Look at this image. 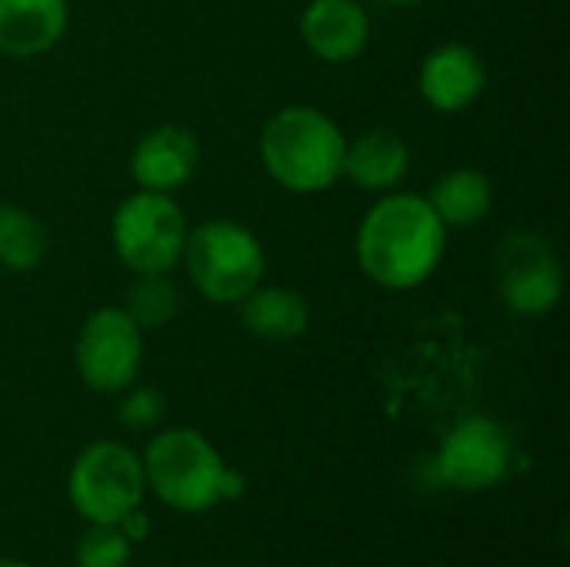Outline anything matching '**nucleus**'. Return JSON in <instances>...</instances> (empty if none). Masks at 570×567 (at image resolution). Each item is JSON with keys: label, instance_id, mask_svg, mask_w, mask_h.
I'll return each mask as SVG.
<instances>
[{"label": "nucleus", "instance_id": "f257e3e1", "mask_svg": "<svg viewBox=\"0 0 570 567\" xmlns=\"http://www.w3.org/2000/svg\"><path fill=\"white\" fill-rule=\"evenodd\" d=\"M448 251V227L438 221L424 194L387 190L364 214L354 241L361 271L387 287L411 291L434 277Z\"/></svg>", "mask_w": 570, "mask_h": 567}, {"label": "nucleus", "instance_id": "f03ea898", "mask_svg": "<svg viewBox=\"0 0 570 567\" xmlns=\"http://www.w3.org/2000/svg\"><path fill=\"white\" fill-rule=\"evenodd\" d=\"M344 130L311 104H287L261 130V164L291 194H321L341 180Z\"/></svg>", "mask_w": 570, "mask_h": 567}, {"label": "nucleus", "instance_id": "7ed1b4c3", "mask_svg": "<svg viewBox=\"0 0 570 567\" xmlns=\"http://www.w3.org/2000/svg\"><path fill=\"white\" fill-rule=\"evenodd\" d=\"M180 264L200 297L237 307L264 281L267 254L250 227L230 217H210L187 231Z\"/></svg>", "mask_w": 570, "mask_h": 567}, {"label": "nucleus", "instance_id": "20e7f679", "mask_svg": "<svg viewBox=\"0 0 570 567\" xmlns=\"http://www.w3.org/2000/svg\"><path fill=\"white\" fill-rule=\"evenodd\" d=\"M187 231L190 224L174 194L140 187L117 204L110 221L114 254L130 274H170L180 264Z\"/></svg>", "mask_w": 570, "mask_h": 567}, {"label": "nucleus", "instance_id": "39448f33", "mask_svg": "<svg viewBox=\"0 0 570 567\" xmlns=\"http://www.w3.org/2000/svg\"><path fill=\"white\" fill-rule=\"evenodd\" d=\"M224 461L194 428L160 431L144 454V478L154 495L177 511H207L220 505Z\"/></svg>", "mask_w": 570, "mask_h": 567}, {"label": "nucleus", "instance_id": "423d86ee", "mask_svg": "<svg viewBox=\"0 0 570 567\" xmlns=\"http://www.w3.org/2000/svg\"><path fill=\"white\" fill-rule=\"evenodd\" d=\"M144 488V461L117 441L83 448L67 478L70 505L90 525H117L127 511L140 508Z\"/></svg>", "mask_w": 570, "mask_h": 567}, {"label": "nucleus", "instance_id": "0eeeda50", "mask_svg": "<svg viewBox=\"0 0 570 567\" xmlns=\"http://www.w3.org/2000/svg\"><path fill=\"white\" fill-rule=\"evenodd\" d=\"M494 281L511 314L541 317L561 304L564 264L548 237L534 231H511L494 251Z\"/></svg>", "mask_w": 570, "mask_h": 567}, {"label": "nucleus", "instance_id": "6e6552de", "mask_svg": "<svg viewBox=\"0 0 570 567\" xmlns=\"http://www.w3.org/2000/svg\"><path fill=\"white\" fill-rule=\"evenodd\" d=\"M73 364L80 381L97 394L127 391L144 364V331L117 304L97 307L77 331Z\"/></svg>", "mask_w": 570, "mask_h": 567}, {"label": "nucleus", "instance_id": "1a4fd4ad", "mask_svg": "<svg viewBox=\"0 0 570 567\" xmlns=\"http://www.w3.org/2000/svg\"><path fill=\"white\" fill-rule=\"evenodd\" d=\"M511 458V434L494 418L474 414L448 431L434 458V475L454 491H488L508 478Z\"/></svg>", "mask_w": 570, "mask_h": 567}, {"label": "nucleus", "instance_id": "9d476101", "mask_svg": "<svg viewBox=\"0 0 570 567\" xmlns=\"http://www.w3.org/2000/svg\"><path fill=\"white\" fill-rule=\"evenodd\" d=\"M200 167V140L184 124H157L130 150V177L140 190L174 194Z\"/></svg>", "mask_w": 570, "mask_h": 567}, {"label": "nucleus", "instance_id": "9b49d317", "mask_svg": "<svg viewBox=\"0 0 570 567\" xmlns=\"http://www.w3.org/2000/svg\"><path fill=\"white\" fill-rule=\"evenodd\" d=\"M484 87H488V67L481 53L461 40L434 47L417 70V90L424 104L438 114L468 110L471 104H478Z\"/></svg>", "mask_w": 570, "mask_h": 567}, {"label": "nucleus", "instance_id": "f8f14e48", "mask_svg": "<svg viewBox=\"0 0 570 567\" xmlns=\"http://www.w3.org/2000/svg\"><path fill=\"white\" fill-rule=\"evenodd\" d=\"M301 40L324 63H351L371 40V17L361 0H311L301 10Z\"/></svg>", "mask_w": 570, "mask_h": 567}, {"label": "nucleus", "instance_id": "ddd939ff", "mask_svg": "<svg viewBox=\"0 0 570 567\" xmlns=\"http://www.w3.org/2000/svg\"><path fill=\"white\" fill-rule=\"evenodd\" d=\"M70 23L67 0H0V53L40 57L53 50Z\"/></svg>", "mask_w": 570, "mask_h": 567}, {"label": "nucleus", "instance_id": "4468645a", "mask_svg": "<svg viewBox=\"0 0 570 567\" xmlns=\"http://www.w3.org/2000/svg\"><path fill=\"white\" fill-rule=\"evenodd\" d=\"M411 170V147L397 130L371 127L357 140H347L344 147V170L351 184H357L367 194H387L404 184Z\"/></svg>", "mask_w": 570, "mask_h": 567}, {"label": "nucleus", "instance_id": "2eb2a0df", "mask_svg": "<svg viewBox=\"0 0 570 567\" xmlns=\"http://www.w3.org/2000/svg\"><path fill=\"white\" fill-rule=\"evenodd\" d=\"M240 324L247 334L271 341V344H287L307 334L311 328V307L307 297L294 287L284 284H257L240 304H237Z\"/></svg>", "mask_w": 570, "mask_h": 567}, {"label": "nucleus", "instance_id": "dca6fc26", "mask_svg": "<svg viewBox=\"0 0 570 567\" xmlns=\"http://www.w3.org/2000/svg\"><path fill=\"white\" fill-rule=\"evenodd\" d=\"M424 201L431 204V211L438 214V221L448 231L451 227H474L488 217V211L494 204V187H491V177L484 170L454 167L431 184Z\"/></svg>", "mask_w": 570, "mask_h": 567}, {"label": "nucleus", "instance_id": "f3484780", "mask_svg": "<svg viewBox=\"0 0 570 567\" xmlns=\"http://www.w3.org/2000/svg\"><path fill=\"white\" fill-rule=\"evenodd\" d=\"M47 251L50 234L43 221L20 204H0V267L13 274L37 271Z\"/></svg>", "mask_w": 570, "mask_h": 567}, {"label": "nucleus", "instance_id": "a211bd4d", "mask_svg": "<svg viewBox=\"0 0 570 567\" xmlns=\"http://www.w3.org/2000/svg\"><path fill=\"white\" fill-rule=\"evenodd\" d=\"M180 307H184V294L170 274H134L124 311L144 334L167 328L180 314Z\"/></svg>", "mask_w": 570, "mask_h": 567}, {"label": "nucleus", "instance_id": "6ab92c4d", "mask_svg": "<svg viewBox=\"0 0 570 567\" xmlns=\"http://www.w3.org/2000/svg\"><path fill=\"white\" fill-rule=\"evenodd\" d=\"M134 545L117 525H94L77 541V567H127Z\"/></svg>", "mask_w": 570, "mask_h": 567}, {"label": "nucleus", "instance_id": "aec40b11", "mask_svg": "<svg viewBox=\"0 0 570 567\" xmlns=\"http://www.w3.org/2000/svg\"><path fill=\"white\" fill-rule=\"evenodd\" d=\"M164 411H167V398L150 388V384H130L124 401H120V424L130 428V431H150L164 421Z\"/></svg>", "mask_w": 570, "mask_h": 567}, {"label": "nucleus", "instance_id": "412c9836", "mask_svg": "<svg viewBox=\"0 0 570 567\" xmlns=\"http://www.w3.org/2000/svg\"><path fill=\"white\" fill-rule=\"evenodd\" d=\"M117 528L124 531V538L134 545V541H144L147 535H150V518L140 511V508H134V511H127L120 521H117Z\"/></svg>", "mask_w": 570, "mask_h": 567}, {"label": "nucleus", "instance_id": "4be33fe9", "mask_svg": "<svg viewBox=\"0 0 570 567\" xmlns=\"http://www.w3.org/2000/svg\"><path fill=\"white\" fill-rule=\"evenodd\" d=\"M374 3H387V7H414V3H424V0H374Z\"/></svg>", "mask_w": 570, "mask_h": 567}, {"label": "nucleus", "instance_id": "5701e85b", "mask_svg": "<svg viewBox=\"0 0 570 567\" xmlns=\"http://www.w3.org/2000/svg\"><path fill=\"white\" fill-rule=\"evenodd\" d=\"M0 567H30V565H23V561H0Z\"/></svg>", "mask_w": 570, "mask_h": 567}]
</instances>
